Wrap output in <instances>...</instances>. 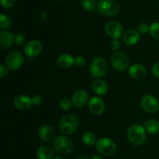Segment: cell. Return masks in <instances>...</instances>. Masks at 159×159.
Instances as JSON below:
<instances>
[{
  "instance_id": "obj_1",
  "label": "cell",
  "mask_w": 159,
  "mask_h": 159,
  "mask_svg": "<svg viewBox=\"0 0 159 159\" xmlns=\"http://www.w3.org/2000/svg\"><path fill=\"white\" fill-rule=\"evenodd\" d=\"M79 127V119L72 114L65 115L59 122V129L64 135H71L74 133Z\"/></svg>"
},
{
  "instance_id": "obj_2",
  "label": "cell",
  "mask_w": 159,
  "mask_h": 159,
  "mask_svg": "<svg viewBox=\"0 0 159 159\" xmlns=\"http://www.w3.org/2000/svg\"><path fill=\"white\" fill-rule=\"evenodd\" d=\"M127 139L134 145L140 146L144 144L146 140V130L139 124H134L127 130Z\"/></svg>"
},
{
  "instance_id": "obj_3",
  "label": "cell",
  "mask_w": 159,
  "mask_h": 159,
  "mask_svg": "<svg viewBox=\"0 0 159 159\" xmlns=\"http://www.w3.org/2000/svg\"><path fill=\"white\" fill-rule=\"evenodd\" d=\"M96 9L102 15L115 17L119 12V4L116 0H99Z\"/></svg>"
},
{
  "instance_id": "obj_4",
  "label": "cell",
  "mask_w": 159,
  "mask_h": 159,
  "mask_svg": "<svg viewBox=\"0 0 159 159\" xmlns=\"http://www.w3.org/2000/svg\"><path fill=\"white\" fill-rule=\"evenodd\" d=\"M107 62L103 57L96 56L92 60L89 66V73L96 79L105 76L107 72Z\"/></svg>"
},
{
  "instance_id": "obj_5",
  "label": "cell",
  "mask_w": 159,
  "mask_h": 159,
  "mask_svg": "<svg viewBox=\"0 0 159 159\" xmlns=\"http://www.w3.org/2000/svg\"><path fill=\"white\" fill-rule=\"evenodd\" d=\"M96 150L99 154L104 156H111L116 152V143L111 139L102 137L96 142Z\"/></svg>"
},
{
  "instance_id": "obj_6",
  "label": "cell",
  "mask_w": 159,
  "mask_h": 159,
  "mask_svg": "<svg viewBox=\"0 0 159 159\" xmlns=\"http://www.w3.org/2000/svg\"><path fill=\"white\" fill-rule=\"evenodd\" d=\"M54 147L61 154H69L73 151L74 144L70 138L66 136H58L54 140Z\"/></svg>"
},
{
  "instance_id": "obj_7",
  "label": "cell",
  "mask_w": 159,
  "mask_h": 159,
  "mask_svg": "<svg viewBox=\"0 0 159 159\" xmlns=\"http://www.w3.org/2000/svg\"><path fill=\"white\" fill-rule=\"evenodd\" d=\"M111 64L117 71H124L129 66V59L125 53L116 51L111 56Z\"/></svg>"
},
{
  "instance_id": "obj_8",
  "label": "cell",
  "mask_w": 159,
  "mask_h": 159,
  "mask_svg": "<svg viewBox=\"0 0 159 159\" xmlns=\"http://www.w3.org/2000/svg\"><path fill=\"white\" fill-rule=\"evenodd\" d=\"M24 58L20 51H14L9 53L6 58V64L11 70H17L23 65Z\"/></svg>"
},
{
  "instance_id": "obj_9",
  "label": "cell",
  "mask_w": 159,
  "mask_h": 159,
  "mask_svg": "<svg viewBox=\"0 0 159 159\" xmlns=\"http://www.w3.org/2000/svg\"><path fill=\"white\" fill-rule=\"evenodd\" d=\"M141 107L148 113H155L159 109V102L157 98L152 94L144 95L141 101Z\"/></svg>"
},
{
  "instance_id": "obj_10",
  "label": "cell",
  "mask_w": 159,
  "mask_h": 159,
  "mask_svg": "<svg viewBox=\"0 0 159 159\" xmlns=\"http://www.w3.org/2000/svg\"><path fill=\"white\" fill-rule=\"evenodd\" d=\"M105 31L107 35L113 39H119L124 34V28L122 25L114 20L108 22L106 24Z\"/></svg>"
},
{
  "instance_id": "obj_11",
  "label": "cell",
  "mask_w": 159,
  "mask_h": 159,
  "mask_svg": "<svg viewBox=\"0 0 159 159\" xmlns=\"http://www.w3.org/2000/svg\"><path fill=\"white\" fill-rule=\"evenodd\" d=\"M42 48H43V46L40 41L32 40L26 44L24 51L26 55L34 58L38 55L41 52Z\"/></svg>"
},
{
  "instance_id": "obj_12",
  "label": "cell",
  "mask_w": 159,
  "mask_h": 159,
  "mask_svg": "<svg viewBox=\"0 0 159 159\" xmlns=\"http://www.w3.org/2000/svg\"><path fill=\"white\" fill-rule=\"evenodd\" d=\"M89 108L95 115H100L105 110V103L102 98L99 97H93L89 101Z\"/></svg>"
},
{
  "instance_id": "obj_13",
  "label": "cell",
  "mask_w": 159,
  "mask_h": 159,
  "mask_svg": "<svg viewBox=\"0 0 159 159\" xmlns=\"http://www.w3.org/2000/svg\"><path fill=\"white\" fill-rule=\"evenodd\" d=\"M89 101V95L84 90H79L75 91L71 98L72 105L76 108H82Z\"/></svg>"
},
{
  "instance_id": "obj_14",
  "label": "cell",
  "mask_w": 159,
  "mask_h": 159,
  "mask_svg": "<svg viewBox=\"0 0 159 159\" xmlns=\"http://www.w3.org/2000/svg\"><path fill=\"white\" fill-rule=\"evenodd\" d=\"M32 98L25 94H20L16 97L14 100V105L20 111H26L32 106Z\"/></svg>"
},
{
  "instance_id": "obj_15",
  "label": "cell",
  "mask_w": 159,
  "mask_h": 159,
  "mask_svg": "<svg viewBox=\"0 0 159 159\" xmlns=\"http://www.w3.org/2000/svg\"><path fill=\"white\" fill-rule=\"evenodd\" d=\"M141 38L140 33L136 30H129L123 34V41L127 45H136Z\"/></svg>"
},
{
  "instance_id": "obj_16",
  "label": "cell",
  "mask_w": 159,
  "mask_h": 159,
  "mask_svg": "<svg viewBox=\"0 0 159 159\" xmlns=\"http://www.w3.org/2000/svg\"><path fill=\"white\" fill-rule=\"evenodd\" d=\"M146 73H147V70L144 65L139 63L133 64L129 68V75L134 79H142L146 75Z\"/></svg>"
},
{
  "instance_id": "obj_17",
  "label": "cell",
  "mask_w": 159,
  "mask_h": 159,
  "mask_svg": "<svg viewBox=\"0 0 159 159\" xmlns=\"http://www.w3.org/2000/svg\"><path fill=\"white\" fill-rule=\"evenodd\" d=\"M14 35L12 33L7 31H2L0 32V48L5 50L12 45L14 41Z\"/></svg>"
},
{
  "instance_id": "obj_18",
  "label": "cell",
  "mask_w": 159,
  "mask_h": 159,
  "mask_svg": "<svg viewBox=\"0 0 159 159\" xmlns=\"http://www.w3.org/2000/svg\"><path fill=\"white\" fill-rule=\"evenodd\" d=\"M92 88L98 95H105L108 92V84L103 80L100 78L96 79L92 84Z\"/></svg>"
},
{
  "instance_id": "obj_19",
  "label": "cell",
  "mask_w": 159,
  "mask_h": 159,
  "mask_svg": "<svg viewBox=\"0 0 159 159\" xmlns=\"http://www.w3.org/2000/svg\"><path fill=\"white\" fill-rule=\"evenodd\" d=\"M39 136L42 140L45 142H49L54 138L55 132L51 126L43 125L39 129Z\"/></svg>"
},
{
  "instance_id": "obj_20",
  "label": "cell",
  "mask_w": 159,
  "mask_h": 159,
  "mask_svg": "<svg viewBox=\"0 0 159 159\" xmlns=\"http://www.w3.org/2000/svg\"><path fill=\"white\" fill-rule=\"evenodd\" d=\"M57 64L62 69H68L75 64V59L70 54L61 55L57 59Z\"/></svg>"
},
{
  "instance_id": "obj_21",
  "label": "cell",
  "mask_w": 159,
  "mask_h": 159,
  "mask_svg": "<svg viewBox=\"0 0 159 159\" xmlns=\"http://www.w3.org/2000/svg\"><path fill=\"white\" fill-rule=\"evenodd\" d=\"M146 132L150 134H156L159 132V122L156 119H149L144 123Z\"/></svg>"
},
{
  "instance_id": "obj_22",
  "label": "cell",
  "mask_w": 159,
  "mask_h": 159,
  "mask_svg": "<svg viewBox=\"0 0 159 159\" xmlns=\"http://www.w3.org/2000/svg\"><path fill=\"white\" fill-rule=\"evenodd\" d=\"M36 155L38 159H51L53 156V151L48 147H40L37 149Z\"/></svg>"
},
{
  "instance_id": "obj_23",
  "label": "cell",
  "mask_w": 159,
  "mask_h": 159,
  "mask_svg": "<svg viewBox=\"0 0 159 159\" xmlns=\"http://www.w3.org/2000/svg\"><path fill=\"white\" fill-rule=\"evenodd\" d=\"M82 142L87 146H93L96 143V135L92 132H85L82 135Z\"/></svg>"
},
{
  "instance_id": "obj_24",
  "label": "cell",
  "mask_w": 159,
  "mask_h": 159,
  "mask_svg": "<svg viewBox=\"0 0 159 159\" xmlns=\"http://www.w3.org/2000/svg\"><path fill=\"white\" fill-rule=\"evenodd\" d=\"M12 26L11 20L6 14H1L0 15V27L2 30H8Z\"/></svg>"
},
{
  "instance_id": "obj_25",
  "label": "cell",
  "mask_w": 159,
  "mask_h": 159,
  "mask_svg": "<svg viewBox=\"0 0 159 159\" xmlns=\"http://www.w3.org/2000/svg\"><path fill=\"white\" fill-rule=\"evenodd\" d=\"M81 3H82V6L85 10L87 11H93L95 9H96V6L97 5L96 4V1L95 0H82L81 1Z\"/></svg>"
},
{
  "instance_id": "obj_26",
  "label": "cell",
  "mask_w": 159,
  "mask_h": 159,
  "mask_svg": "<svg viewBox=\"0 0 159 159\" xmlns=\"http://www.w3.org/2000/svg\"><path fill=\"white\" fill-rule=\"evenodd\" d=\"M149 33L154 38L159 40V22H155L151 25Z\"/></svg>"
},
{
  "instance_id": "obj_27",
  "label": "cell",
  "mask_w": 159,
  "mask_h": 159,
  "mask_svg": "<svg viewBox=\"0 0 159 159\" xmlns=\"http://www.w3.org/2000/svg\"><path fill=\"white\" fill-rule=\"evenodd\" d=\"M59 105H60V108L62 110L68 111V109L71 108V105H72V102L68 98H64V99L61 100Z\"/></svg>"
},
{
  "instance_id": "obj_28",
  "label": "cell",
  "mask_w": 159,
  "mask_h": 159,
  "mask_svg": "<svg viewBox=\"0 0 159 159\" xmlns=\"http://www.w3.org/2000/svg\"><path fill=\"white\" fill-rule=\"evenodd\" d=\"M43 97L40 94H35L32 98L33 104H34V105L36 106H40V104L43 103Z\"/></svg>"
},
{
  "instance_id": "obj_29",
  "label": "cell",
  "mask_w": 159,
  "mask_h": 159,
  "mask_svg": "<svg viewBox=\"0 0 159 159\" xmlns=\"http://www.w3.org/2000/svg\"><path fill=\"white\" fill-rule=\"evenodd\" d=\"M149 28H150V26L146 23H141L138 26L139 32L141 33V34H147L148 32H149Z\"/></svg>"
},
{
  "instance_id": "obj_30",
  "label": "cell",
  "mask_w": 159,
  "mask_h": 159,
  "mask_svg": "<svg viewBox=\"0 0 159 159\" xmlns=\"http://www.w3.org/2000/svg\"><path fill=\"white\" fill-rule=\"evenodd\" d=\"M121 44L117 39H114L113 41H112L111 43H110V48L113 51H118V50L120 48Z\"/></svg>"
},
{
  "instance_id": "obj_31",
  "label": "cell",
  "mask_w": 159,
  "mask_h": 159,
  "mask_svg": "<svg viewBox=\"0 0 159 159\" xmlns=\"http://www.w3.org/2000/svg\"><path fill=\"white\" fill-rule=\"evenodd\" d=\"M75 64L78 67H82L85 64V58L82 57V56H77V57L75 59Z\"/></svg>"
},
{
  "instance_id": "obj_32",
  "label": "cell",
  "mask_w": 159,
  "mask_h": 159,
  "mask_svg": "<svg viewBox=\"0 0 159 159\" xmlns=\"http://www.w3.org/2000/svg\"><path fill=\"white\" fill-rule=\"evenodd\" d=\"M24 36L22 34H18L15 36L14 37V42H15L16 45H21L23 44L24 41Z\"/></svg>"
},
{
  "instance_id": "obj_33",
  "label": "cell",
  "mask_w": 159,
  "mask_h": 159,
  "mask_svg": "<svg viewBox=\"0 0 159 159\" xmlns=\"http://www.w3.org/2000/svg\"><path fill=\"white\" fill-rule=\"evenodd\" d=\"M1 5L4 8H10L15 3V0H0Z\"/></svg>"
},
{
  "instance_id": "obj_34",
  "label": "cell",
  "mask_w": 159,
  "mask_h": 159,
  "mask_svg": "<svg viewBox=\"0 0 159 159\" xmlns=\"http://www.w3.org/2000/svg\"><path fill=\"white\" fill-rule=\"evenodd\" d=\"M152 74L154 76L159 79V62H157L152 67Z\"/></svg>"
},
{
  "instance_id": "obj_35",
  "label": "cell",
  "mask_w": 159,
  "mask_h": 159,
  "mask_svg": "<svg viewBox=\"0 0 159 159\" xmlns=\"http://www.w3.org/2000/svg\"><path fill=\"white\" fill-rule=\"evenodd\" d=\"M7 74H8V70L7 68H6V66H5L4 65L1 64V65H0V76L2 78L4 77V76H6Z\"/></svg>"
},
{
  "instance_id": "obj_36",
  "label": "cell",
  "mask_w": 159,
  "mask_h": 159,
  "mask_svg": "<svg viewBox=\"0 0 159 159\" xmlns=\"http://www.w3.org/2000/svg\"><path fill=\"white\" fill-rule=\"evenodd\" d=\"M75 159H89V157L85 155H80V156H79V157H76Z\"/></svg>"
},
{
  "instance_id": "obj_37",
  "label": "cell",
  "mask_w": 159,
  "mask_h": 159,
  "mask_svg": "<svg viewBox=\"0 0 159 159\" xmlns=\"http://www.w3.org/2000/svg\"><path fill=\"white\" fill-rule=\"evenodd\" d=\"M91 159H102V158L99 155H94Z\"/></svg>"
},
{
  "instance_id": "obj_38",
  "label": "cell",
  "mask_w": 159,
  "mask_h": 159,
  "mask_svg": "<svg viewBox=\"0 0 159 159\" xmlns=\"http://www.w3.org/2000/svg\"><path fill=\"white\" fill-rule=\"evenodd\" d=\"M51 159H65V157H61V156H55V157H54L53 158Z\"/></svg>"
},
{
  "instance_id": "obj_39",
  "label": "cell",
  "mask_w": 159,
  "mask_h": 159,
  "mask_svg": "<svg viewBox=\"0 0 159 159\" xmlns=\"http://www.w3.org/2000/svg\"><path fill=\"white\" fill-rule=\"evenodd\" d=\"M58 1H65V0H58Z\"/></svg>"
}]
</instances>
